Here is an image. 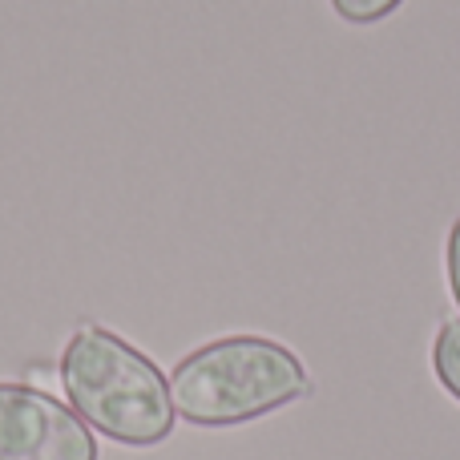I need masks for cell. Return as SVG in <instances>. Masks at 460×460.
Instances as JSON below:
<instances>
[{"label": "cell", "instance_id": "obj_5", "mask_svg": "<svg viewBox=\"0 0 460 460\" xmlns=\"http://www.w3.org/2000/svg\"><path fill=\"white\" fill-rule=\"evenodd\" d=\"M404 4V0H332V13L340 16L343 24H356V29H364V24H380L388 21L396 8Z\"/></svg>", "mask_w": 460, "mask_h": 460}, {"label": "cell", "instance_id": "obj_1", "mask_svg": "<svg viewBox=\"0 0 460 460\" xmlns=\"http://www.w3.org/2000/svg\"><path fill=\"white\" fill-rule=\"evenodd\" d=\"M57 376L73 412L113 445L158 448L174 432L178 412L162 367L110 327H77L61 351Z\"/></svg>", "mask_w": 460, "mask_h": 460}, {"label": "cell", "instance_id": "obj_6", "mask_svg": "<svg viewBox=\"0 0 460 460\" xmlns=\"http://www.w3.org/2000/svg\"><path fill=\"white\" fill-rule=\"evenodd\" d=\"M445 270H448V291H453V303H456V311H460V215H456V223L448 226Z\"/></svg>", "mask_w": 460, "mask_h": 460}, {"label": "cell", "instance_id": "obj_2", "mask_svg": "<svg viewBox=\"0 0 460 460\" xmlns=\"http://www.w3.org/2000/svg\"><path fill=\"white\" fill-rule=\"evenodd\" d=\"M311 396V376L287 343L267 335H223L170 372L174 412L194 429H234Z\"/></svg>", "mask_w": 460, "mask_h": 460}, {"label": "cell", "instance_id": "obj_3", "mask_svg": "<svg viewBox=\"0 0 460 460\" xmlns=\"http://www.w3.org/2000/svg\"><path fill=\"white\" fill-rule=\"evenodd\" d=\"M0 460H102V448L57 396L32 384H0Z\"/></svg>", "mask_w": 460, "mask_h": 460}, {"label": "cell", "instance_id": "obj_4", "mask_svg": "<svg viewBox=\"0 0 460 460\" xmlns=\"http://www.w3.org/2000/svg\"><path fill=\"white\" fill-rule=\"evenodd\" d=\"M432 372H437L440 388L460 404V319L440 323L437 340H432Z\"/></svg>", "mask_w": 460, "mask_h": 460}]
</instances>
